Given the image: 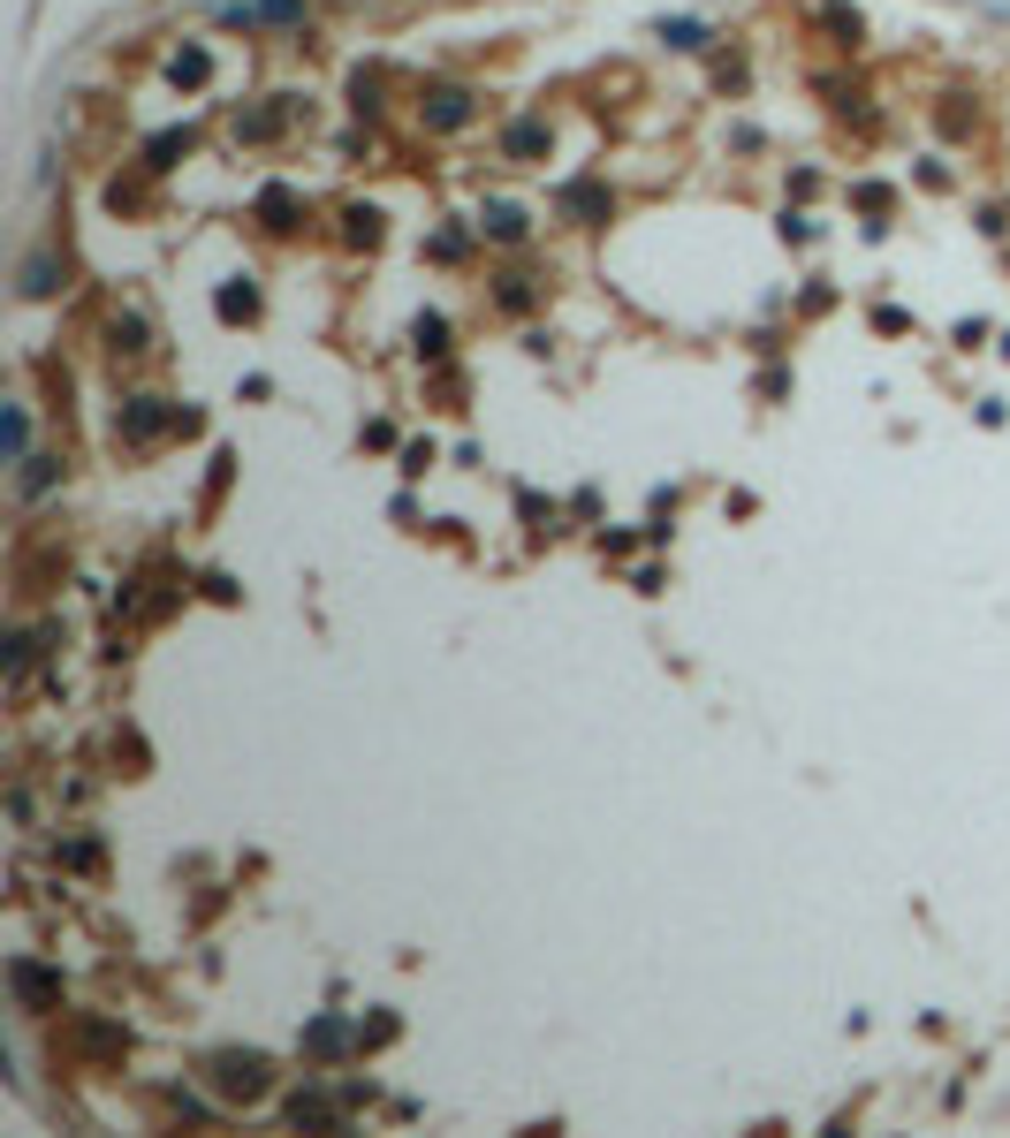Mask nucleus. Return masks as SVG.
Masks as SVG:
<instances>
[{
  "label": "nucleus",
  "mask_w": 1010,
  "mask_h": 1138,
  "mask_svg": "<svg viewBox=\"0 0 1010 1138\" xmlns=\"http://www.w3.org/2000/svg\"><path fill=\"white\" fill-rule=\"evenodd\" d=\"M213 1086L221 1093H266V1055H221L213 1063Z\"/></svg>",
  "instance_id": "1"
},
{
  "label": "nucleus",
  "mask_w": 1010,
  "mask_h": 1138,
  "mask_svg": "<svg viewBox=\"0 0 1010 1138\" xmlns=\"http://www.w3.org/2000/svg\"><path fill=\"white\" fill-rule=\"evenodd\" d=\"M8 979H15L23 1009H54V1002H61V979H54V972H38L31 957H15V965H8Z\"/></svg>",
  "instance_id": "2"
},
{
  "label": "nucleus",
  "mask_w": 1010,
  "mask_h": 1138,
  "mask_svg": "<svg viewBox=\"0 0 1010 1138\" xmlns=\"http://www.w3.org/2000/svg\"><path fill=\"white\" fill-rule=\"evenodd\" d=\"M161 426H175V410H161V395H130V410H122V433H130V441H153Z\"/></svg>",
  "instance_id": "3"
},
{
  "label": "nucleus",
  "mask_w": 1010,
  "mask_h": 1138,
  "mask_svg": "<svg viewBox=\"0 0 1010 1138\" xmlns=\"http://www.w3.org/2000/svg\"><path fill=\"white\" fill-rule=\"evenodd\" d=\"M289 1124H312V1131H335V1109H328L320 1093H297V1101H289Z\"/></svg>",
  "instance_id": "4"
},
{
  "label": "nucleus",
  "mask_w": 1010,
  "mask_h": 1138,
  "mask_svg": "<svg viewBox=\"0 0 1010 1138\" xmlns=\"http://www.w3.org/2000/svg\"><path fill=\"white\" fill-rule=\"evenodd\" d=\"M31 448V410H8V464H23Z\"/></svg>",
  "instance_id": "5"
},
{
  "label": "nucleus",
  "mask_w": 1010,
  "mask_h": 1138,
  "mask_svg": "<svg viewBox=\"0 0 1010 1138\" xmlns=\"http://www.w3.org/2000/svg\"><path fill=\"white\" fill-rule=\"evenodd\" d=\"M305 0H259V23H297Z\"/></svg>",
  "instance_id": "6"
},
{
  "label": "nucleus",
  "mask_w": 1010,
  "mask_h": 1138,
  "mask_svg": "<svg viewBox=\"0 0 1010 1138\" xmlns=\"http://www.w3.org/2000/svg\"><path fill=\"white\" fill-rule=\"evenodd\" d=\"M418 349H426V357H441V349H449V326H441V320H418Z\"/></svg>",
  "instance_id": "7"
},
{
  "label": "nucleus",
  "mask_w": 1010,
  "mask_h": 1138,
  "mask_svg": "<svg viewBox=\"0 0 1010 1138\" xmlns=\"http://www.w3.org/2000/svg\"><path fill=\"white\" fill-rule=\"evenodd\" d=\"M487 228H495V236H509V243H516V236H524V213H509V205H495V213H487Z\"/></svg>",
  "instance_id": "8"
},
{
  "label": "nucleus",
  "mask_w": 1010,
  "mask_h": 1138,
  "mask_svg": "<svg viewBox=\"0 0 1010 1138\" xmlns=\"http://www.w3.org/2000/svg\"><path fill=\"white\" fill-rule=\"evenodd\" d=\"M115 349H145V326H138V320H115Z\"/></svg>",
  "instance_id": "9"
}]
</instances>
